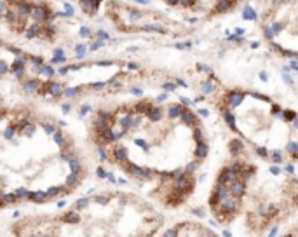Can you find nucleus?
Segmentation results:
<instances>
[{
  "label": "nucleus",
  "instance_id": "2",
  "mask_svg": "<svg viewBox=\"0 0 298 237\" xmlns=\"http://www.w3.org/2000/svg\"><path fill=\"white\" fill-rule=\"evenodd\" d=\"M207 207L218 225L241 223L262 237L298 215V173L268 162L234 138L211 185Z\"/></svg>",
  "mask_w": 298,
  "mask_h": 237
},
{
  "label": "nucleus",
  "instance_id": "1",
  "mask_svg": "<svg viewBox=\"0 0 298 237\" xmlns=\"http://www.w3.org/2000/svg\"><path fill=\"white\" fill-rule=\"evenodd\" d=\"M101 155L164 209H178L197 190L211 152L202 117L183 100L136 98L101 108L92 122Z\"/></svg>",
  "mask_w": 298,
  "mask_h": 237
},
{
  "label": "nucleus",
  "instance_id": "8",
  "mask_svg": "<svg viewBox=\"0 0 298 237\" xmlns=\"http://www.w3.org/2000/svg\"><path fill=\"white\" fill-rule=\"evenodd\" d=\"M279 237H298V223H295L293 227H289L286 232H282Z\"/></svg>",
  "mask_w": 298,
  "mask_h": 237
},
{
  "label": "nucleus",
  "instance_id": "4",
  "mask_svg": "<svg viewBox=\"0 0 298 237\" xmlns=\"http://www.w3.org/2000/svg\"><path fill=\"white\" fill-rule=\"evenodd\" d=\"M75 237H154L164 216L150 201L129 192H105L79 201L65 215Z\"/></svg>",
  "mask_w": 298,
  "mask_h": 237
},
{
  "label": "nucleus",
  "instance_id": "7",
  "mask_svg": "<svg viewBox=\"0 0 298 237\" xmlns=\"http://www.w3.org/2000/svg\"><path fill=\"white\" fill-rule=\"evenodd\" d=\"M161 237H220L207 225L195 220H183L169 227Z\"/></svg>",
  "mask_w": 298,
  "mask_h": 237
},
{
  "label": "nucleus",
  "instance_id": "6",
  "mask_svg": "<svg viewBox=\"0 0 298 237\" xmlns=\"http://www.w3.org/2000/svg\"><path fill=\"white\" fill-rule=\"evenodd\" d=\"M136 2L145 7H152V4H157L159 9L181 19L195 30L197 25L211 23L234 14L246 0H136Z\"/></svg>",
  "mask_w": 298,
  "mask_h": 237
},
{
  "label": "nucleus",
  "instance_id": "5",
  "mask_svg": "<svg viewBox=\"0 0 298 237\" xmlns=\"http://www.w3.org/2000/svg\"><path fill=\"white\" fill-rule=\"evenodd\" d=\"M249 2L262 40L276 56L298 63V0Z\"/></svg>",
  "mask_w": 298,
  "mask_h": 237
},
{
  "label": "nucleus",
  "instance_id": "3",
  "mask_svg": "<svg viewBox=\"0 0 298 237\" xmlns=\"http://www.w3.org/2000/svg\"><path fill=\"white\" fill-rule=\"evenodd\" d=\"M213 105L225 126L258 157L298 167V112L249 87L221 86Z\"/></svg>",
  "mask_w": 298,
  "mask_h": 237
}]
</instances>
